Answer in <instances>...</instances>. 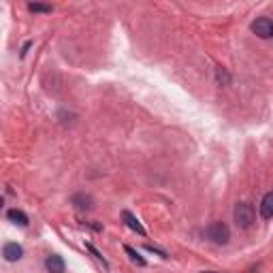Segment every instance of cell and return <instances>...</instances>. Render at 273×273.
Segmentation results:
<instances>
[{
  "label": "cell",
  "instance_id": "7",
  "mask_svg": "<svg viewBox=\"0 0 273 273\" xmlns=\"http://www.w3.org/2000/svg\"><path fill=\"white\" fill-rule=\"evenodd\" d=\"M261 215L263 220L273 218V192H265V197L261 201Z\"/></svg>",
  "mask_w": 273,
  "mask_h": 273
},
{
  "label": "cell",
  "instance_id": "8",
  "mask_svg": "<svg viewBox=\"0 0 273 273\" xmlns=\"http://www.w3.org/2000/svg\"><path fill=\"white\" fill-rule=\"evenodd\" d=\"M6 218H9L11 222H15V224H19V226H28V215L21 211V209H9L6 211Z\"/></svg>",
  "mask_w": 273,
  "mask_h": 273
},
{
  "label": "cell",
  "instance_id": "14",
  "mask_svg": "<svg viewBox=\"0 0 273 273\" xmlns=\"http://www.w3.org/2000/svg\"><path fill=\"white\" fill-rule=\"evenodd\" d=\"M2 205H4V199H2V197H0V209H2Z\"/></svg>",
  "mask_w": 273,
  "mask_h": 273
},
{
  "label": "cell",
  "instance_id": "9",
  "mask_svg": "<svg viewBox=\"0 0 273 273\" xmlns=\"http://www.w3.org/2000/svg\"><path fill=\"white\" fill-rule=\"evenodd\" d=\"M92 197L90 195H83V192H79V195L73 197V205L79 207V209H92Z\"/></svg>",
  "mask_w": 273,
  "mask_h": 273
},
{
  "label": "cell",
  "instance_id": "3",
  "mask_svg": "<svg viewBox=\"0 0 273 273\" xmlns=\"http://www.w3.org/2000/svg\"><path fill=\"white\" fill-rule=\"evenodd\" d=\"M252 32L261 39H271L273 37V21L269 17H258L252 21Z\"/></svg>",
  "mask_w": 273,
  "mask_h": 273
},
{
  "label": "cell",
  "instance_id": "2",
  "mask_svg": "<svg viewBox=\"0 0 273 273\" xmlns=\"http://www.w3.org/2000/svg\"><path fill=\"white\" fill-rule=\"evenodd\" d=\"M233 218H235V224L239 228H250L256 222V209L254 205L250 203H237L235 205V211H233Z\"/></svg>",
  "mask_w": 273,
  "mask_h": 273
},
{
  "label": "cell",
  "instance_id": "15",
  "mask_svg": "<svg viewBox=\"0 0 273 273\" xmlns=\"http://www.w3.org/2000/svg\"><path fill=\"white\" fill-rule=\"evenodd\" d=\"M205 273H215V271H205Z\"/></svg>",
  "mask_w": 273,
  "mask_h": 273
},
{
  "label": "cell",
  "instance_id": "11",
  "mask_svg": "<svg viewBox=\"0 0 273 273\" xmlns=\"http://www.w3.org/2000/svg\"><path fill=\"white\" fill-rule=\"evenodd\" d=\"M28 9L34 13H52V4H41V2H30Z\"/></svg>",
  "mask_w": 273,
  "mask_h": 273
},
{
  "label": "cell",
  "instance_id": "10",
  "mask_svg": "<svg viewBox=\"0 0 273 273\" xmlns=\"http://www.w3.org/2000/svg\"><path fill=\"white\" fill-rule=\"evenodd\" d=\"M124 252H126L128 256H131V261H133V263H136L139 267H145V258H143L139 252H136V250H133L131 246H124Z\"/></svg>",
  "mask_w": 273,
  "mask_h": 273
},
{
  "label": "cell",
  "instance_id": "12",
  "mask_svg": "<svg viewBox=\"0 0 273 273\" xmlns=\"http://www.w3.org/2000/svg\"><path fill=\"white\" fill-rule=\"evenodd\" d=\"M215 77H218V81L220 83H231V77H228V73H226V70L224 68H218V70H215Z\"/></svg>",
  "mask_w": 273,
  "mask_h": 273
},
{
  "label": "cell",
  "instance_id": "4",
  "mask_svg": "<svg viewBox=\"0 0 273 273\" xmlns=\"http://www.w3.org/2000/svg\"><path fill=\"white\" fill-rule=\"evenodd\" d=\"M2 256H4V261H9V263H17L19 258L24 256V248L15 241H9V243H4V248H2Z\"/></svg>",
  "mask_w": 273,
  "mask_h": 273
},
{
  "label": "cell",
  "instance_id": "5",
  "mask_svg": "<svg viewBox=\"0 0 273 273\" xmlns=\"http://www.w3.org/2000/svg\"><path fill=\"white\" fill-rule=\"evenodd\" d=\"M122 220H124V222H126V226L131 228V231H135L136 235H141V237H145V235H147V233H145V228H143V224H141L139 220H136V215H133L128 209L122 211Z\"/></svg>",
  "mask_w": 273,
  "mask_h": 273
},
{
  "label": "cell",
  "instance_id": "6",
  "mask_svg": "<svg viewBox=\"0 0 273 273\" xmlns=\"http://www.w3.org/2000/svg\"><path fill=\"white\" fill-rule=\"evenodd\" d=\"M45 269L49 273H64V269H67V265H64V258L60 254H49L45 258Z\"/></svg>",
  "mask_w": 273,
  "mask_h": 273
},
{
  "label": "cell",
  "instance_id": "1",
  "mask_svg": "<svg viewBox=\"0 0 273 273\" xmlns=\"http://www.w3.org/2000/svg\"><path fill=\"white\" fill-rule=\"evenodd\" d=\"M205 237L211 243H215V246H226V243L231 241V228H228L224 222L215 220L205 228Z\"/></svg>",
  "mask_w": 273,
  "mask_h": 273
},
{
  "label": "cell",
  "instance_id": "13",
  "mask_svg": "<svg viewBox=\"0 0 273 273\" xmlns=\"http://www.w3.org/2000/svg\"><path fill=\"white\" fill-rule=\"evenodd\" d=\"M85 248H88V250H90V252H92V254H94V256L98 258V261H103V265H105V267H107V261H105V258H103V254H100V252H98V250H96L94 246H92V243H88V246H85Z\"/></svg>",
  "mask_w": 273,
  "mask_h": 273
}]
</instances>
